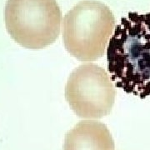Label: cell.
Here are the masks:
<instances>
[{"label": "cell", "mask_w": 150, "mask_h": 150, "mask_svg": "<svg viewBox=\"0 0 150 150\" xmlns=\"http://www.w3.org/2000/svg\"><path fill=\"white\" fill-rule=\"evenodd\" d=\"M62 13L56 0H7L5 24L22 47L41 49L59 38Z\"/></svg>", "instance_id": "3"}, {"label": "cell", "mask_w": 150, "mask_h": 150, "mask_svg": "<svg viewBox=\"0 0 150 150\" xmlns=\"http://www.w3.org/2000/svg\"><path fill=\"white\" fill-rule=\"evenodd\" d=\"M115 95L109 75L94 64H84L73 70L65 87L67 102L83 118H100L109 114Z\"/></svg>", "instance_id": "4"}, {"label": "cell", "mask_w": 150, "mask_h": 150, "mask_svg": "<svg viewBox=\"0 0 150 150\" xmlns=\"http://www.w3.org/2000/svg\"><path fill=\"white\" fill-rule=\"evenodd\" d=\"M115 29L110 8L97 1H82L69 10L63 22L65 48L83 62L103 57Z\"/></svg>", "instance_id": "2"}, {"label": "cell", "mask_w": 150, "mask_h": 150, "mask_svg": "<svg viewBox=\"0 0 150 150\" xmlns=\"http://www.w3.org/2000/svg\"><path fill=\"white\" fill-rule=\"evenodd\" d=\"M64 150H115V146L105 124L83 120L66 134Z\"/></svg>", "instance_id": "5"}, {"label": "cell", "mask_w": 150, "mask_h": 150, "mask_svg": "<svg viewBox=\"0 0 150 150\" xmlns=\"http://www.w3.org/2000/svg\"><path fill=\"white\" fill-rule=\"evenodd\" d=\"M108 70L116 87L142 98L150 95V13H129L107 48Z\"/></svg>", "instance_id": "1"}]
</instances>
